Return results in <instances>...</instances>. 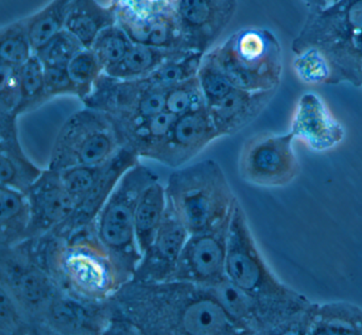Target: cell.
<instances>
[{"mask_svg":"<svg viewBox=\"0 0 362 335\" xmlns=\"http://www.w3.org/2000/svg\"><path fill=\"white\" fill-rule=\"evenodd\" d=\"M109 303L112 318L129 324L133 335H245L219 302L192 282L131 279Z\"/></svg>","mask_w":362,"mask_h":335,"instance_id":"6da1fadb","label":"cell"},{"mask_svg":"<svg viewBox=\"0 0 362 335\" xmlns=\"http://www.w3.org/2000/svg\"><path fill=\"white\" fill-rule=\"evenodd\" d=\"M33 242L57 286L78 298L105 302L132 279L101 243L93 225L67 237L45 235Z\"/></svg>","mask_w":362,"mask_h":335,"instance_id":"7a4b0ae2","label":"cell"},{"mask_svg":"<svg viewBox=\"0 0 362 335\" xmlns=\"http://www.w3.org/2000/svg\"><path fill=\"white\" fill-rule=\"evenodd\" d=\"M167 201L189 235L230 222L238 199L214 159L175 170L168 176Z\"/></svg>","mask_w":362,"mask_h":335,"instance_id":"3957f363","label":"cell"},{"mask_svg":"<svg viewBox=\"0 0 362 335\" xmlns=\"http://www.w3.org/2000/svg\"><path fill=\"white\" fill-rule=\"evenodd\" d=\"M207 52L237 88L269 91L281 85L283 49L268 28H241Z\"/></svg>","mask_w":362,"mask_h":335,"instance_id":"277c9868","label":"cell"},{"mask_svg":"<svg viewBox=\"0 0 362 335\" xmlns=\"http://www.w3.org/2000/svg\"><path fill=\"white\" fill-rule=\"evenodd\" d=\"M201 288L219 302L245 335H300L311 305L308 297L296 300L258 298L226 276Z\"/></svg>","mask_w":362,"mask_h":335,"instance_id":"5b68a950","label":"cell"},{"mask_svg":"<svg viewBox=\"0 0 362 335\" xmlns=\"http://www.w3.org/2000/svg\"><path fill=\"white\" fill-rule=\"evenodd\" d=\"M156 180L158 176L150 168L137 163L120 178L93 223L101 243L132 278L141 259L135 237V212L139 197Z\"/></svg>","mask_w":362,"mask_h":335,"instance_id":"8992f818","label":"cell"},{"mask_svg":"<svg viewBox=\"0 0 362 335\" xmlns=\"http://www.w3.org/2000/svg\"><path fill=\"white\" fill-rule=\"evenodd\" d=\"M122 148V137L111 117L84 106L61 127L48 168L63 171L80 165H103Z\"/></svg>","mask_w":362,"mask_h":335,"instance_id":"52a82bcc","label":"cell"},{"mask_svg":"<svg viewBox=\"0 0 362 335\" xmlns=\"http://www.w3.org/2000/svg\"><path fill=\"white\" fill-rule=\"evenodd\" d=\"M226 275L258 298L292 300L304 295L284 282L267 262L239 201L228 228Z\"/></svg>","mask_w":362,"mask_h":335,"instance_id":"ba28073f","label":"cell"},{"mask_svg":"<svg viewBox=\"0 0 362 335\" xmlns=\"http://www.w3.org/2000/svg\"><path fill=\"white\" fill-rule=\"evenodd\" d=\"M0 286L24 307L42 335L40 320L60 288L40 260L33 239L0 247Z\"/></svg>","mask_w":362,"mask_h":335,"instance_id":"9c48e42d","label":"cell"},{"mask_svg":"<svg viewBox=\"0 0 362 335\" xmlns=\"http://www.w3.org/2000/svg\"><path fill=\"white\" fill-rule=\"evenodd\" d=\"M165 95L149 78L122 80L103 72L82 103L109 114L122 131L165 110Z\"/></svg>","mask_w":362,"mask_h":335,"instance_id":"30bf717a","label":"cell"},{"mask_svg":"<svg viewBox=\"0 0 362 335\" xmlns=\"http://www.w3.org/2000/svg\"><path fill=\"white\" fill-rule=\"evenodd\" d=\"M294 137L286 134L262 131L243 143L238 169L247 184L260 188H284L300 173V163L294 150Z\"/></svg>","mask_w":362,"mask_h":335,"instance_id":"8fae6325","label":"cell"},{"mask_svg":"<svg viewBox=\"0 0 362 335\" xmlns=\"http://www.w3.org/2000/svg\"><path fill=\"white\" fill-rule=\"evenodd\" d=\"M237 0H177L175 18L184 50L206 53L236 14Z\"/></svg>","mask_w":362,"mask_h":335,"instance_id":"7c38bea8","label":"cell"},{"mask_svg":"<svg viewBox=\"0 0 362 335\" xmlns=\"http://www.w3.org/2000/svg\"><path fill=\"white\" fill-rule=\"evenodd\" d=\"M112 322L109 300L78 298L59 288L40 320L42 335H105Z\"/></svg>","mask_w":362,"mask_h":335,"instance_id":"4fadbf2b","label":"cell"},{"mask_svg":"<svg viewBox=\"0 0 362 335\" xmlns=\"http://www.w3.org/2000/svg\"><path fill=\"white\" fill-rule=\"evenodd\" d=\"M230 223V221L211 230L189 235L170 280L205 286L226 277Z\"/></svg>","mask_w":362,"mask_h":335,"instance_id":"5bb4252c","label":"cell"},{"mask_svg":"<svg viewBox=\"0 0 362 335\" xmlns=\"http://www.w3.org/2000/svg\"><path fill=\"white\" fill-rule=\"evenodd\" d=\"M362 33V0H337L319 10L309 11L291 45L292 52L320 48L341 38Z\"/></svg>","mask_w":362,"mask_h":335,"instance_id":"9a60e30c","label":"cell"},{"mask_svg":"<svg viewBox=\"0 0 362 335\" xmlns=\"http://www.w3.org/2000/svg\"><path fill=\"white\" fill-rule=\"evenodd\" d=\"M290 133L308 150L325 153L344 141L346 131L325 100L313 91L300 95L294 106Z\"/></svg>","mask_w":362,"mask_h":335,"instance_id":"2e32d148","label":"cell"},{"mask_svg":"<svg viewBox=\"0 0 362 335\" xmlns=\"http://www.w3.org/2000/svg\"><path fill=\"white\" fill-rule=\"evenodd\" d=\"M26 194L31 211L28 239L45 237L63 224L75 210V201L57 170H44Z\"/></svg>","mask_w":362,"mask_h":335,"instance_id":"e0dca14e","label":"cell"},{"mask_svg":"<svg viewBox=\"0 0 362 335\" xmlns=\"http://www.w3.org/2000/svg\"><path fill=\"white\" fill-rule=\"evenodd\" d=\"M219 138L209 108L183 114L175 119L168 138L154 160L177 169Z\"/></svg>","mask_w":362,"mask_h":335,"instance_id":"ac0fdd59","label":"cell"},{"mask_svg":"<svg viewBox=\"0 0 362 335\" xmlns=\"http://www.w3.org/2000/svg\"><path fill=\"white\" fill-rule=\"evenodd\" d=\"M188 237L187 229L168 206L158 233L141 256L132 279L141 282L170 280Z\"/></svg>","mask_w":362,"mask_h":335,"instance_id":"d6986e66","label":"cell"},{"mask_svg":"<svg viewBox=\"0 0 362 335\" xmlns=\"http://www.w3.org/2000/svg\"><path fill=\"white\" fill-rule=\"evenodd\" d=\"M139 157L128 148H122L105 165L103 174L86 199L78 204L69 218L47 235L67 237L92 226L105 201L128 170L139 163Z\"/></svg>","mask_w":362,"mask_h":335,"instance_id":"ffe728a7","label":"cell"},{"mask_svg":"<svg viewBox=\"0 0 362 335\" xmlns=\"http://www.w3.org/2000/svg\"><path fill=\"white\" fill-rule=\"evenodd\" d=\"M43 171L21 144L18 117L0 114V186L27 193Z\"/></svg>","mask_w":362,"mask_h":335,"instance_id":"44dd1931","label":"cell"},{"mask_svg":"<svg viewBox=\"0 0 362 335\" xmlns=\"http://www.w3.org/2000/svg\"><path fill=\"white\" fill-rule=\"evenodd\" d=\"M276 91H250L236 87L209 107L220 138L235 135L251 124L268 107Z\"/></svg>","mask_w":362,"mask_h":335,"instance_id":"7402d4cb","label":"cell"},{"mask_svg":"<svg viewBox=\"0 0 362 335\" xmlns=\"http://www.w3.org/2000/svg\"><path fill=\"white\" fill-rule=\"evenodd\" d=\"M304 335H362V307L349 301L315 302Z\"/></svg>","mask_w":362,"mask_h":335,"instance_id":"603a6c76","label":"cell"},{"mask_svg":"<svg viewBox=\"0 0 362 335\" xmlns=\"http://www.w3.org/2000/svg\"><path fill=\"white\" fill-rule=\"evenodd\" d=\"M116 15L117 25L127 32L135 44L171 50H184L183 40L175 21V13L152 18H141L124 13H116Z\"/></svg>","mask_w":362,"mask_h":335,"instance_id":"cb8c5ba5","label":"cell"},{"mask_svg":"<svg viewBox=\"0 0 362 335\" xmlns=\"http://www.w3.org/2000/svg\"><path fill=\"white\" fill-rule=\"evenodd\" d=\"M177 117L163 110L137 124L119 131L124 148H130L139 158L154 160L173 129Z\"/></svg>","mask_w":362,"mask_h":335,"instance_id":"d4e9b609","label":"cell"},{"mask_svg":"<svg viewBox=\"0 0 362 335\" xmlns=\"http://www.w3.org/2000/svg\"><path fill=\"white\" fill-rule=\"evenodd\" d=\"M116 23L117 15L113 4L103 6L97 0H73L65 29L90 48L103 30Z\"/></svg>","mask_w":362,"mask_h":335,"instance_id":"484cf974","label":"cell"},{"mask_svg":"<svg viewBox=\"0 0 362 335\" xmlns=\"http://www.w3.org/2000/svg\"><path fill=\"white\" fill-rule=\"evenodd\" d=\"M31 211L26 193L0 186V247L28 240Z\"/></svg>","mask_w":362,"mask_h":335,"instance_id":"4316f807","label":"cell"},{"mask_svg":"<svg viewBox=\"0 0 362 335\" xmlns=\"http://www.w3.org/2000/svg\"><path fill=\"white\" fill-rule=\"evenodd\" d=\"M167 207L166 188L160 180L152 182L139 197L135 212V237L141 256L153 242Z\"/></svg>","mask_w":362,"mask_h":335,"instance_id":"83f0119b","label":"cell"},{"mask_svg":"<svg viewBox=\"0 0 362 335\" xmlns=\"http://www.w3.org/2000/svg\"><path fill=\"white\" fill-rule=\"evenodd\" d=\"M183 51L156 48L134 42L126 57L105 74L122 80L147 78L165 61Z\"/></svg>","mask_w":362,"mask_h":335,"instance_id":"f1b7e54d","label":"cell"},{"mask_svg":"<svg viewBox=\"0 0 362 335\" xmlns=\"http://www.w3.org/2000/svg\"><path fill=\"white\" fill-rule=\"evenodd\" d=\"M71 4L73 0H52L41 10L23 18L35 52L65 29Z\"/></svg>","mask_w":362,"mask_h":335,"instance_id":"f546056e","label":"cell"},{"mask_svg":"<svg viewBox=\"0 0 362 335\" xmlns=\"http://www.w3.org/2000/svg\"><path fill=\"white\" fill-rule=\"evenodd\" d=\"M35 54L24 19L0 29V64L21 68Z\"/></svg>","mask_w":362,"mask_h":335,"instance_id":"4dcf8cb0","label":"cell"},{"mask_svg":"<svg viewBox=\"0 0 362 335\" xmlns=\"http://www.w3.org/2000/svg\"><path fill=\"white\" fill-rule=\"evenodd\" d=\"M21 103L18 116L33 112L49 101L46 91L44 65L37 55H33L20 68Z\"/></svg>","mask_w":362,"mask_h":335,"instance_id":"1f68e13d","label":"cell"},{"mask_svg":"<svg viewBox=\"0 0 362 335\" xmlns=\"http://www.w3.org/2000/svg\"><path fill=\"white\" fill-rule=\"evenodd\" d=\"M203 57L204 53L183 51L165 61L147 78L154 85L167 91L171 87L196 76Z\"/></svg>","mask_w":362,"mask_h":335,"instance_id":"d6a6232c","label":"cell"},{"mask_svg":"<svg viewBox=\"0 0 362 335\" xmlns=\"http://www.w3.org/2000/svg\"><path fill=\"white\" fill-rule=\"evenodd\" d=\"M133 44L127 32L116 23L103 30L90 48L103 66V71L107 72L126 57Z\"/></svg>","mask_w":362,"mask_h":335,"instance_id":"836d02e7","label":"cell"},{"mask_svg":"<svg viewBox=\"0 0 362 335\" xmlns=\"http://www.w3.org/2000/svg\"><path fill=\"white\" fill-rule=\"evenodd\" d=\"M0 334L40 335L30 316L14 297L0 286Z\"/></svg>","mask_w":362,"mask_h":335,"instance_id":"e575fe53","label":"cell"},{"mask_svg":"<svg viewBox=\"0 0 362 335\" xmlns=\"http://www.w3.org/2000/svg\"><path fill=\"white\" fill-rule=\"evenodd\" d=\"M207 107L198 78H189L166 91L165 110L180 117Z\"/></svg>","mask_w":362,"mask_h":335,"instance_id":"d590c367","label":"cell"},{"mask_svg":"<svg viewBox=\"0 0 362 335\" xmlns=\"http://www.w3.org/2000/svg\"><path fill=\"white\" fill-rule=\"evenodd\" d=\"M292 70L304 84L317 86L329 83V65L319 49L306 48L293 53Z\"/></svg>","mask_w":362,"mask_h":335,"instance_id":"8d00e7d4","label":"cell"},{"mask_svg":"<svg viewBox=\"0 0 362 335\" xmlns=\"http://www.w3.org/2000/svg\"><path fill=\"white\" fill-rule=\"evenodd\" d=\"M197 78L204 95L207 108L221 101L233 89L236 88L209 52L203 57Z\"/></svg>","mask_w":362,"mask_h":335,"instance_id":"74e56055","label":"cell"},{"mask_svg":"<svg viewBox=\"0 0 362 335\" xmlns=\"http://www.w3.org/2000/svg\"><path fill=\"white\" fill-rule=\"evenodd\" d=\"M69 76L75 84L80 100L86 99L94 88L101 74H103V66L99 63L95 53L90 48H84L80 51L67 65Z\"/></svg>","mask_w":362,"mask_h":335,"instance_id":"f35d334b","label":"cell"},{"mask_svg":"<svg viewBox=\"0 0 362 335\" xmlns=\"http://www.w3.org/2000/svg\"><path fill=\"white\" fill-rule=\"evenodd\" d=\"M84 45L69 30L64 29L35 52L44 66H67L83 50Z\"/></svg>","mask_w":362,"mask_h":335,"instance_id":"ab89813d","label":"cell"},{"mask_svg":"<svg viewBox=\"0 0 362 335\" xmlns=\"http://www.w3.org/2000/svg\"><path fill=\"white\" fill-rule=\"evenodd\" d=\"M105 163L98 165H80V167L69 168V169L59 171L61 180L71 196L73 197L76 206L81 203L94 188L103 174Z\"/></svg>","mask_w":362,"mask_h":335,"instance_id":"60d3db41","label":"cell"},{"mask_svg":"<svg viewBox=\"0 0 362 335\" xmlns=\"http://www.w3.org/2000/svg\"><path fill=\"white\" fill-rule=\"evenodd\" d=\"M21 98L20 68L0 64V114L18 118Z\"/></svg>","mask_w":362,"mask_h":335,"instance_id":"b9f144b4","label":"cell"},{"mask_svg":"<svg viewBox=\"0 0 362 335\" xmlns=\"http://www.w3.org/2000/svg\"><path fill=\"white\" fill-rule=\"evenodd\" d=\"M111 4L117 13L152 18L173 14L177 0H111Z\"/></svg>","mask_w":362,"mask_h":335,"instance_id":"7bdbcfd3","label":"cell"},{"mask_svg":"<svg viewBox=\"0 0 362 335\" xmlns=\"http://www.w3.org/2000/svg\"><path fill=\"white\" fill-rule=\"evenodd\" d=\"M46 91L50 100L60 95L78 98V91L69 76L67 66H44Z\"/></svg>","mask_w":362,"mask_h":335,"instance_id":"ee69618b","label":"cell"},{"mask_svg":"<svg viewBox=\"0 0 362 335\" xmlns=\"http://www.w3.org/2000/svg\"><path fill=\"white\" fill-rule=\"evenodd\" d=\"M309 11L319 10L327 6L328 0H302Z\"/></svg>","mask_w":362,"mask_h":335,"instance_id":"f6af8a7d","label":"cell"},{"mask_svg":"<svg viewBox=\"0 0 362 335\" xmlns=\"http://www.w3.org/2000/svg\"><path fill=\"white\" fill-rule=\"evenodd\" d=\"M334 1H337V0H328V4H332V2H334Z\"/></svg>","mask_w":362,"mask_h":335,"instance_id":"bcb514c9","label":"cell"}]
</instances>
